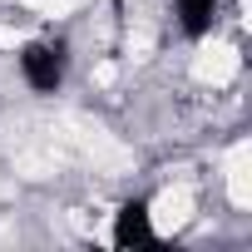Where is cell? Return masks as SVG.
Segmentation results:
<instances>
[{
	"mask_svg": "<svg viewBox=\"0 0 252 252\" xmlns=\"http://www.w3.org/2000/svg\"><path fill=\"white\" fill-rule=\"evenodd\" d=\"M25 5H30V10H45V15H64L74 0H25Z\"/></svg>",
	"mask_w": 252,
	"mask_h": 252,
	"instance_id": "6",
	"label": "cell"
},
{
	"mask_svg": "<svg viewBox=\"0 0 252 252\" xmlns=\"http://www.w3.org/2000/svg\"><path fill=\"white\" fill-rule=\"evenodd\" d=\"M15 45H25V30H15V25H0V50H15Z\"/></svg>",
	"mask_w": 252,
	"mask_h": 252,
	"instance_id": "7",
	"label": "cell"
},
{
	"mask_svg": "<svg viewBox=\"0 0 252 252\" xmlns=\"http://www.w3.org/2000/svg\"><path fill=\"white\" fill-rule=\"evenodd\" d=\"M149 50H154V35L149 30H129V60H149Z\"/></svg>",
	"mask_w": 252,
	"mask_h": 252,
	"instance_id": "5",
	"label": "cell"
},
{
	"mask_svg": "<svg viewBox=\"0 0 252 252\" xmlns=\"http://www.w3.org/2000/svg\"><path fill=\"white\" fill-rule=\"evenodd\" d=\"M188 218H193V188H163L158 198H154V208H149V222H154V232L158 237H173L178 227H188Z\"/></svg>",
	"mask_w": 252,
	"mask_h": 252,
	"instance_id": "1",
	"label": "cell"
},
{
	"mask_svg": "<svg viewBox=\"0 0 252 252\" xmlns=\"http://www.w3.org/2000/svg\"><path fill=\"white\" fill-rule=\"evenodd\" d=\"M237 50L232 45H222V40H208L198 55H193V79L198 84H232L237 79Z\"/></svg>",
	"mask_w": 252,
	"mask_h": 252,
	"instance_id": "2",
	"label": "cell"
},
{
	"mask_svg": "<svg viewBox=\"0 0 252 252\" xmlns=\"http://www.w3.org/2000/svg\"><path fill=\"white\" fill-rule=\"evenodd\" d=\"M94 84H114V64H99L94 69Z\"/></svg>",
	"mask_w": 252,
	"mask_h": 252,
	"instance_id": "8",
	"label": "cell"
},
{
	"mask_svg": "<svg viewBox=\"0 0 252 252\" xmlns=\"http://www.w3.org/2000/svg\"><path fill=\"white\" fill-rule=\"evenodd\" d=\"M247 158H252L247 144H232V149H227V198H232V208H252V173H247Z\"/></svg>",
	"mask_w": 252,
	"mask_h": 252,
	"instance_id": "3",
	"label": "cell"
},
{
	"mask_svg": "<svg viewBox=\"0 0 252 252\" xmlns=\"http://www.w3.org/2000/svg\"><path fill=\"white\" fill-rule=\"evenodd\" d=\"M79 144H84V154H89L94 163H104V168H129V154H124L104 129H89V124H79Z\"/></svg>",
	"mask_w": 252,
	"mask_h": 252,
	"instance_id": "4",
	"label": "cell"
}]
</instances>
